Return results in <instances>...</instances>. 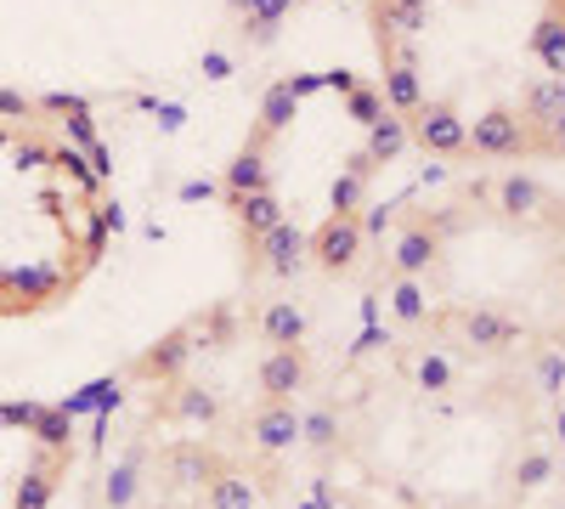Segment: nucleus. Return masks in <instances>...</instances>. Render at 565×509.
Here are the masks:
<instances>
[{"label":"nucleus","mask_w":565,"mask_h":509,"mask_svg":"<svg viewBox=\"0 0 565 509\" xmlns=\"http://www.w3.org/2000/svg\"><path fill=\"white\" fill-rule=\"evenodd\" d=\"M74 465V420L57 402H0V509H52Z\"/></svg>","instance_id":"5"},{"label":"nucleus","mask_w":565,"mask_h":509,"mask_svg":"<svg viewBox=\"0 0 565 509\" xmlns=\"http://www.w3.org/2000/svg\"><path fill=\"white\" fill-rule=\"evenodd\" d=\"M119 233L114 153L68 91H0V317L63 306Z\"/></svg>","instance_id":"4"},{"label":"nucleus","mask_w":565,"mask_h":509,"mask_svg":"<svg viewBox=\"0 0 565 509\" xmlns=\"http://www.w3.org/2000/svg\"><path fill=\"white\" fill-rule=\"evenodd\" d=\"M380 295L402 335L476 362L565 351V193L521 165H476L385 210Z\"/></svg>","instance_id":"1"},{"label":"nucleus","mask_w":565,"mask_h":509,"mask_svg":"<svg viewBox=\"0 0 565 509\" xmlns=\"http://www.w3.org/2000/svg\"><path fill=\"white\" fill-rule=\"evenodd\" d=\"M380 91L441 165L565 159V0H367Z\"/></svg>","instance_id":"2"},{"label":"nucleus","mask_w":565,"mask_h":509,"mask_svg":"<svg viewBox=\"0 0 565 509\" xmlns=\"http://www.w3.org/2000/svg\"><path fill=\"white\" fill-rule=\"evenodd\" d=\"M407 148L385 91L356 74H282L221 176L244 266L271 284L345 277L380 233L385 165Z\"/></svg>","instance_id":"3"}]
</instances>
